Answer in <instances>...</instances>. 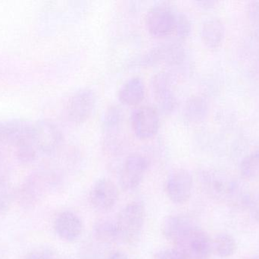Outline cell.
I'll use <instances>...</instances> for the list:
<instances>
[{
    "mask_svg": "<svg viewBox=\"0 0 259 259\" xmlns=\"http://www.w3.org/2000/svg\"><path fill=\"white\" fill-rule=\"evenodd\" d=\"M199 181L204 192L211 199L235 208H247L251 193L237 179L213 170H203Z\"/></svg>",
    "mask_w": 259,
    "mask_h": 259,
    "instance_id": "obj_1",
    "label": "cell"
},
{
    "mask_svg": "<svg viewBox=\"0 0 259 259\" xmlns=\"http://www.w3.org/2000/svg\"><path fill=\"white\" fill-rule=\"evenodd\" d=\"M146 220L144 205L133 202L124 207L118 214L116 223L118 237L127 244H134L140 239Z\"/></svg>",
    "mask_w": 259,
    "mask_h": 259,
    "instance_id": "obj_2",
    "label": "cell"
},
{
    "mask_svg": "<svg viewBox=\"0 0 259 259\" xmlns=\"http://www.w3.org/2000/svg\"><path fill=\"white\" fill-rule=\"evenodd\" d=\"M62 140V132L53 122L42 120L33 123L30 145L38 155H53L60 147Z\"/></svg>",
    "mask_w": 259,
    "mask_h": 259,
    "instance_id": "obj_3",
    "label": "cell"
},
{
    "mask_svg": "<svg viewBox=\"0 0 259 259\" xmlns=\"http://www.w3.org/2000/svg\"><path fill=\"white\" fill-rule=\"evenodd\" d=\"M175 247L190 259H208L213 252V241L206 232L196 226L175 245Z\"/></svg>",
    "mask_w": 259,
    "mask_h": 259,
    "instance_id": "obj_4",
    "label": "cell"
},
{
    "mask_svg": "<svg viewBox=\"0 0 259 259\" xmlns=\"http://www.w3.org/2000/svg\"><path fill=\"white\" fill-rule=\"evenodd\" d=\"M33 123L21 119L0 120V142L16 149L30 142Z\"/></svg>",
    "mask_w": 259,
    "mask_h": 259,
    "instance_id": "obj_5",
    "label": "cell"
},
{
    "mask_svg": "<svg viewBox=\"0 0 259 259\" xmlns=\"http://www.w3.org/2000/svg\"><path fill=\"white\" fill-rule=\"evenodd\" d=\"M177 13L166 5L154 6L148 12L146 25L149 33L154 36L162 38L175 30Z\"/></svg>",
    "mask_w": 259,
    "mask_h": 259,
    "instance_id": "obj_6",
    "label": "cell"
},
{
    "mask_svg": "<svg viewBox=\"0 0 259 259\" xmlns=\"http://www.w3.org/2000/svg\"><path fill=\"white\" fill-rule=\"evenodd\" d=\"M193 188V176L185 169L173 170L166 179V194L172 202L178 205L186 203L190 199Z\"/></svg>",
    "mask_w": 259,
    "mask_h": 259,
    "instance_id": "obj_7",
    "label": "cell"
},
{
    "mask_svg": "<svg viewBox=\"0 0 259 259\" xmlns=\"http://www.w3.org/2000/svg\"><path fill=\"white\" fill-rule=\"evenodd\" d=\"M149 167V161L141 154L129 155L121 168L120 183L123 190L133 191L141 184Z\"/></svg>",
    "mask_w": 259,
    "mask_h": 259,
    "instance_id": "obj_8",
    "label": "cell"
},
{
    "mask_svg": "<svg viewBox=\"0 0 259 259\" xmlns=\"http://www.w3.org/2000/svg\"><path fill=\"white\" fill-rule=\"evenodd\" d=\"M131 125L137 138L149 139L158 133L160 125L159 114L152 106H140L133 112Z\"/></svg>",
    "mask_w": 259,
    "mask_h": 259,
    "instance_id": "obj_9",
    "label": "cell"
},
{
    "mask_svg": "<svg viewBox=\"0 0 259 259\" xmlns=\"http://www.w3.org/2000/svg\"><path fill=\"white\" fill-rule=\"evenodd\" d=\"M97 104L95 93L84 88L74 93L68 102L67 113L71 122L83 123L92 115Z\"/></svg>",
    "mask_w": 259,
    "mask_h": 259,
    "instance_id": "obj_10",
    "label": "cell"
},
{
    "mask_svg": "<svg viewBox=\"0 0 259 259\" xmlns=\"http://www.w3.org/2000/svg\"><path fill=\"white\" fill-rule=\"evenodd\" d=\"M118 187L106 178L98 179L93 186L90 193L91 204L96 209L108 211L112 209L118 200Z\"/></svg>",
    "mask_w": 259,
    "mask_h": 259,
    "instance_id": "obj_11",
    "label": "cell"
},
{
    "mask_svg": "<svg viewBox=\"0 0 259 259\" xmlns=\"http://www.w3.org/2000/svg\"><path fill=\"white\" fill-rule=\"evenodd\" d=\"M152 90L160 110L170 114L176 107L177 100L171 90V82L168 74L158 72L152 79Z\"/></svg>",
    "mask_w": 259,
    "mask_h": 259,
    "instance_id": "obj_12",
    "label": "cell"
},
{
    "mask_svg": "<svg viewBox=\"0 0 259 259\" xmlns=\"http://www.w3.org/2000/svg\"><path fill=\"white\" fill-rule=\"evenodd\" d=\"M54 230L61 240L71 243L80 238L83 232V223L75 213L65 211L56 217Z\"/></svg>",
    "mask_w": 259,
    "mask_h": 259,
    "instance_id": "obj_13",
    "label": "cell"
},
{
    "mask_svg": "<svg viewBox=\"0 0 259 259\" xmlns=\"http://www.w3.org/2000/svg\"><path fill=\"white\" fill-rule=\"evenodd\" d=\"M48 179L44 173H35L29 176L19 192L20 202L25 208H33L40 201L45 193Z\"/></svg>",
    "mask_w": 259,
    "mask_h": 259,
    "instance_id": "obj_14",
    "label": "cell"
},
{
    "mask_svg": "<svg viewBox=\"0 0 259 259\" xmlns=\"http://www.w3.org/2000/svg\"><path fill=\"white\" fill-rule=\"evenodd\" d=\"M196 225L190 217L184 215H170L161 224V232L166 239L176 245Z\"/></svg>",
    "mask_w": 259,
    "mask_h": 259,
    "instance_id": "obj_15",
    "label": "cell"
},
{
    "mask_svg": "<svg viewBox=\"0 0 259 259\" xmlns=\"http://www.w3.org/2000/svg\"><path fill=\"white\" fill-rule=\"evenodd\" d=\"M146 93L144 82L140 77L128 79L120 88L118 98L123 104L136 106L143 101Z\"/></svg>",
    "mask_w": 259,
    "mask_h": 259,
    "instance_id": "obj_16",
    "label": "cell"
},
{
    "mask_svg": "<svg viewBox=\"0 0 259 259\" xmlns=\"http://www.w3.org/2000/svg\"><path fill=\"white\" fill-rule=\"evenodd\" d=\"M225 33V26L218 18H209L202 24V41L208 48H219L223 42Z\"/></svg>",
    "mask_w": 259,
    "mask_h": 259,
    "instance_id": "obj_17",
    "label": "cell"
},
{
    "mask_svg": "<svg viewBox=\"0 0 259 259\" xmlns=\"http://www.w3.org/2000/svg\"><path fill=\"white\" fill-rule=\"evenodd\" d=\"M208 112V104L206 99L202 96L196 95L190 97L186 102L184 115L190 123H196L203 121Z\"/></svg>",
    "mask_w": 259,
    "mask_h": 259,
    "instance_id": "obj_18",
    "label": "cell"
},
{
    "mask_svg": "<svg viewBox=\"0 0 259 259\" xmlns=\"http://www.w3.org/2000/svg\"><path fill=\"white\" fill-rule=\"evenodd\" d=\"M161 62L170 65H178L185 59V49L178 41L158 46Z\"/></svg>",
    "mask_w": 259,
    "mask_h": 259,
    "instance_id": "obj_19",
    "label": "cell"
},
{
    "mask_svg": "<svg viewBox=\"0 0 259 259\" xmlns=\"http://www.w3.org/2000/svg\"><path fill=\"white\" fill-rule=\"evenodd\" d=\"M93 233L96 240L100 243L110 244L119 239L116 223L108 219L97 220L94 224Z\"/></svg>",
    "mask_w": 259,
    "mask_h": 259,
    "instance_id": "obj_20",
    "label": "cell"
},
{
    "mask_svg": "<svg viewBox=\"0 0 259 259\" xmlns=\"http://www.w3.org/2000/svg\"><path fill=\"white\" fill-rule=\"evenodd\" d=\"M237 251V243L232 236L221 234L213 241V252L222 258H230Z\"/></svg>",
    "mask_w": 259,
    "mask_h": 259,
    "instance_id": "obj_21",
    "label": "cell"
},
{
    "mask_svg": "<svg viewBox=\"0 0 259 259\" xmlns=\"http://www.w3.org/2000/svg\"><path fill=\"white\" fill-rule=\"evenodd\" d=\"M240 173L249 180L259 179V150L245 157L240 164Z\"/></svg>",
    "mask_w": 259,
    "mask_h": 259,
    "instance_id": "obj_22",
    "label": "cell"
},
{
    "mask_svg": "<svg viewBox=\"0 0 259 259\" xmlns=\"http://www.w3.org/2000/svg\"><path fill=\"white\" fill-rule=\"evenodd\" d=\"M15 199L13 186L8 179L0 177V214H6L10 210Z\"/></svg>",
    "mask_w": 259,
    "mask_h": 259,
    "instance_id": "obj_23",
    "label": "cell"
},
{
    "mask_svg": "<svg viewBox=\"0 0 259 259\" xmlns=\"http://www.w3.org/2000/svg\"><path fill=\"white\" fill-rule=\"evenodd\" d=\"M175 30L181 39L187 38L191 32V22L188 17L184 13H177Z\"/></svg>",
    "mask_w": 259,
    "mask_h": 259,
    "instance_id": "obj_24",
    "label": "cell"
},
{
    "mask_svg": "<svg viewBox=\"0 0 259 259\" xmlns=\"http://www.w3.org/2000/svg\"><path fill=\"white\" fill-rule=\"evenodd\" d=\"M155 259H190L178 248L164 249L157 252Z\"/></svg>",
    "mask_w": 259,
    "mask_h": 259,
    "instance_id": "obj_25",
    "label": "cell"
},
{
    "mask_svg": "<svg viewBox=\"0 0 259 259\" xmlns=\"http://www.w3.org/2000/svg\"><path fill=\"white\" fill-rule=\"evenodd\" d=\"M247 14L251 25L259 32V1L251 2L249 3Z\"/></svg>",
    "mask_w": 259,
    "mask_h": 259,
    "instance_id": "obj_26",
    "label": "cell"
},
{
    "mask_svg": "<svg viewBox=\"0 0 259 259\" xmlns=\"http://www.w3.org/2000/svg\"><path fill=\"white\" fill-rule=\"evenodd\" d=\"M246 208L249 210L252 217L259 222V192L251 193Z\"/></svg>",
    "mask_w": 259,
    "mask_h": 259,
    "instance_id": "obj_27",
    "label": "cell"
},
{
    "mask_svg": "<svg viewBox=\"0 0 259 259\" xmlns=\"http://www.w3.org/2000/svg\"><path fill=\"white\" fill-rule=\"evenodd\" d=\"M53 253L47 249H37L28 252L22 259H52Z\"/></svg>",
    "mask_w": 259,
    "mask_h": 259,
    "instance_id": "obj_28",
    "label": "cell"
},
{
    "mask_svg": "<svg viewBox=\"0 0 259 259\" xmlns=\"http://www.w3.org/2000/svg\"><path fill=\"white\" fill-rule=\"evenodd\" d=\"M196 4L204 9H212L215 6L216 2L214 1H199L196 2Z\"/></svg>",
    "mask_w": 259,
    "mask_h": 259,
    "instance_id": "obj_29",
    "label": "cell"
},
{
    "mask_svg": "<svg viewBox=\"0 0 259 259\" xmlns=\"http://www.w3.org/2000/svg\"><path fill=\"white\" fill-rule=\"evenodd\" d=\"M109 259H130L129 257L124 252H115L109 256Z\"/></svg>",
    "mask_w": 259,
    "mask_h": 259,
    "instance_id": "obj_30",
    "label": "cell"
},
{
    "mask_svg": "<svg viewBox=\"0 0 259 259\" xmlns=\"http://www.w3.org/2000/svg\"><path fill=\"white\" fill-rule=\"evenodd\" d=\"M250 259H259V256H254V257H252V258H250Z\"/></svg>",
    "mask_w": 259,
    "mask_h": 259,
    "instance_id": "obj_31",
    "label": "cell"
}]
</instances>
